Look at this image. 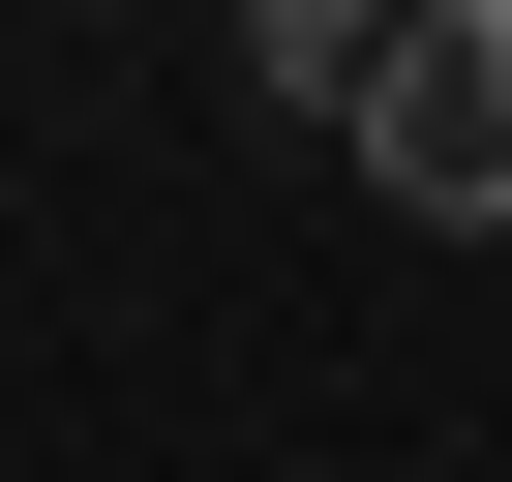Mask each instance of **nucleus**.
<instances>
[{"label":"nucleus","mask_w":512,"mask_h":482,"mask_svg":"<svg viewBox=\"0 0 512 482\" xmlns=\"http://www.w3.org/2000/svg\"><path fill=\"white\" fill-rule=\"evenodd\" d=\"M362 181L392 211H512V0H422L362 61Z\"/></svg>","instance_id":"f257e3e1"},{"label":"nucleus","mask_w":512,"mask_h":482,"mask_svg":"<svg viewBox=\"0 0 512 482\" xmlns=\"http://www.w3.org/2000/svg\"><path fill=\"white\" fill-rule=\"evenodd\" d=\"M422 31V0H241V91H302V121H362V61Z\"/></svg>","instance_id":"f03ea898"}]
</instances>
